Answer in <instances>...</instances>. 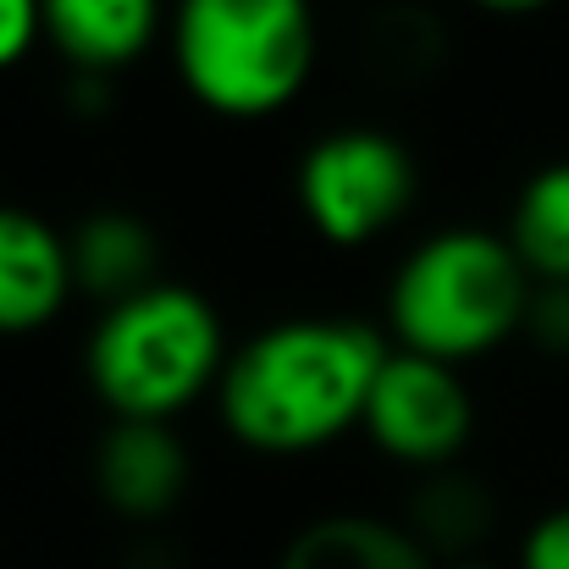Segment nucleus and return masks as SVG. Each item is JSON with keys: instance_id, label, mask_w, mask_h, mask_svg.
<instances>
[{"instance_id": "f257e3e1", "label": "nucleus", "mask_w": 569, "mask_h": 569, "mask_svg": "<svg viewBox=\"0 0 569 569\" xmlns=\"http://www.w3.org/2000/svg\"><path fill=\"white\" fill-rule=\"evenodd\" d=\"M387 355V327H371L366 316H282L232 349L210 403L238 448L305 459L366 420Z\"/></svg>"}, {"instance_id": "f03ea898", "label": "nucleus", "mask_w": 569, "mask_h": 569, "mask_svg": "<svg viewBox=\"0 0 569 569\" xmlns=\"http://www.w3.org/2000/svg\"><path fill=\"white\" fill-rule=\"evenodd\" d=\"M531 293L537 277L498 227L453 221L398 254L381 293V321L392 349L465 366L526 332Z\"/></svg>"}, {"instance_id": "7ed1b4c3", "label": "nucleus", "mask_w": 569, "mask_h": 569, "mask_svg": "<svg viewBox=\"0 0 569 569\" xmlns=\"http://www.w3.org/2000/svg\"><path fill=\"white\" fill-rule=\"evenodd\" d=\"M232 349L238 343L227 338L216 299L193 282L161 277L94 316L83 338V377L111 420L178 426L199 398H216Z\"/></svg>"}, {"instance_id": "20e7f679", "label": "nucleus", "mask_w": 569, "mask_h": 569, "mask_svg": "<svg viewBox=\"0 0 569 569\" xmlns=\"http://www.w3.org/2000/svg\"><path fill=\"white\" fill-rule=\"evenodd\" d=\"M167 56L199 111L266 122L316 83L321 11L316 0H172Z\"/></svg>"}, {"instance_id": "39448f33", "label": "nucleus", "mask_w": 569, "mask_h": 569, "mask_svg": "<svg viewBox=\"0 0 569 569\" xmlns=\"http://www.w3.org/2000/svg\"><path fill=\"white\" fill-rule=\"evenodd\" d=\"M293 199L321 243L366 249L415 210L420 161L409 139L381 122H338L305 144L293 167Z\"/></svg>"}, {"instance_id": "423d86ee", "label": "nucleus", "mask_w": 569, "mask_h": 569, "mask_svg": "<svg viewBox=\"0 0 569 569\" xmlns=\"http://www.w3.org/2000/svg\"><path fill=\"white\" fill-rule=\"evenodd\" d=\"M360 431L387 465L409 476L465 465V448L476 437V392L459 366L392 349L371 381Z\"/></svg>"}, {"instance_id": "0eeeda50", "label": "nucleus", "mask_w": 569, "mask_h": 569, "mask_svg": "<svg viewBox=\"0 0 569 569\" xmlns=\"http://www.w3.org/2000/svg\"><path fill=\"white\" fill-rule=\"evenodd\" d=\"M94 492L128 526H161L183 509L193 487V448L178 426L111 420L94 442Z\"/></svg>"}, {"instance_id": "6e6552de", "label": "nucleus", "mask_w": 569, "mask_h": 569, "mask_svg": "<svg viewBox=\"0 0 569 569\" xmlns=\"http://www.w3.org/2000/svg\"><path fill=\"white\" fill-rule=\"evenodd\" d=\"M67 227L33 204L0 199V338H33L72 305Z\"/></svg>"}, {"instance_id": "1a4fd4ad", "label": "nucleus", "mask_w": 569, "mask_h": 569, "mask_svg": "<svg viewBox=\"0 0 569 569\" xmlns=\"http://www.w3.org/2000/svg\"><path fill=\"white\" fill-rule=\"evenodd\" d=\"M172 0H44V44L67 72L117 78L167 44Z\"/></svg>"}, {"instance_id": "9d476101", "label": "nucleus", "mask_w": 569, "mask_h": 569, "mask_svg": "<svg viewBox=\"0 0 569 569\" xmlns=\"http://www.w3.org/2000/svg\"><path fill=\"white\" fill-rule=\"evenodd\" d=\"M398 520L431 553V565L442 569L487 559V548L503 526V503H498V487L487 476H476L470 465H448V470L409 476Z\"/></svg>"}, {"instance_id": "9b49d317", "label": "nucleus", "mask_w": 569, "mask_h": 569, "mask_svg": "<svg viewBox=\"0 0 569 569\" xmlns=\"http://www.w3.org/2000/svg\"><path fill=\"white\" fill-rule=\"evenodd\" d=\"M67 254H72L78 293L94 299L100 310L144 293L150 282H161V232H156L150 216H139L128 204L83 210L67 227Z\"/></svg>"}, {"instance_id": "f8f14e48", "label": "nucleus", "mask_w": 569, "mask_h": 569, "mask_svg": "<svg viewBox=\"0 0 569 569\" xmlns=\"http://www.w3.org/2000/svg\"><path fill=\"white\" fill-rule=\"evenodd\" d=\"M271 569H437L431 553L403 531L398 515L332 509L305 520Z\"/></svg>"}, {"instance_id": "ddd939ff", "label": "nucleus", "mask_w": 569, "mask_h": 569, "mask_svg": "<svg viewBox=\"0 0 569 569\" xmlns=\"http://www.w3.org/2000/svg\"><path fill=\"white\" fill-rule=\"evenodd\" d=\"M448 56V22L426 0H381L360 22V61L381 83H420Z\"/></svg>"}, {"instance_id": "4468645a", "label": "nucleus", "mask_w": 569, "mask_h": 569, "mask_svg": "<svg viewBox=\"0 0 569 569\" xmlns=\"http://www.w3.org/2000/svg\"><path fill=\"white\" fill-rule=\"evenodd\" d=\"M503 238L537 282H569V156L537 167L503 221Z\"/></svg>"}, {"instance_id": "2eb2a0df", "label": "nucleus", "mask_w": 569, "mask_h": 569, "mask_svg": "<svg viewBox=\"0 0 569 569\" xmlns=\"http://www.w3.org/2000/svg\"><path fill=\"white\" fill-rule=\"evenodd\" d=\"M520 338L548 360H569V282H537Z\"/></svg>"}, {"instance_id": "dca6fc26", "label": "nucleus", "mask_w": 569, "mask_h": 569, "mask_svg": "<svg viewBox=\"0 0 569 569\" xmlns=\"http://www.w3.org/2000/svg\"><path fill=\"white\" fill-rule=\"evenodd\" d=\"M44 44V0H0V72H17Z\"/></svg>"}, {"instance_id": "f3484780", "label": "nucleus", "mask_w": 569, "mask_h": 569, "mask_svg": "<svg viewBox=\"0 0 569 569\" xmlns=\"http://www.w3.org/2000/svg\"><path fill=\"white\" fill-rule=\"evenodd\" d=\"M515 569H569V503L537 515L515 548Z\"/></svg>"}, {"instance_id": "a211bd4d", "label": "nucleus", "mask_w": 569, "mask_h": 569, "mask_svg": "<svg viewBox=\"0 0 569 569\" xmlns=\"http://www.w3.org/2000/svg\"><path fill=\"white\" fill-rule=\"evenodd\" d=\"M465 6H476L487 17H531V11H548L553 0H465Z\"/></svg>"}, {"instance_id": "6ab92c4d", "label": "nucleus", "mask_w": 569, "mask_h": 569, "mask_svg": "<svg viewBox=\"0 0 569 569\" xmlns=\"http://www.w3.org/2000/svg\"><path fill=\"white\" fill-rule=\"evenodd\" d=\"M442 569H515V565H498V559H470V565H442Z\"/></svg>"}]
</instances>
